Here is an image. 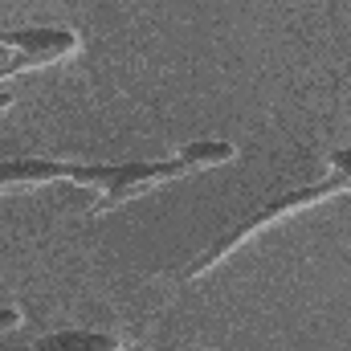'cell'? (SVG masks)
<instances>
[{
    "instance_id": "277c9868",
    "label": "cell",
    "mask_w": 351,
    "mask_h": 351,
    "mask_svg": "<svg viewBox=\"0 0 351 351\" xmlns=\"http://www.w3.org/2000/svg\"><path fill=\"white\" fill-rule=\"evenodd\" d=\"M114 176V164H66V160H0V192L33 188V184H53V180H74V184H98L106 188Z\"/></svg>"
},
{
    "instance_id": "8992f818",
    "label": "cell",
    "mask_w": 351,
    "mask_h": 351,
    "mask_svg": "<svg viewBox=\"0 0 351 351\" xmlns=\"http://www.w3.org/2000/svg\"><path fill=\"white\" fill-rule=\"evenodd\" d=\"M21 327V311L16 306H0V335L4 331H16Z\"/></svg>"
},
{
    "instance_id": "7a4b0ae2",
    "label": "cell",
    "mask_w": 351,
    "mask_h": 351,
    "mask_svg": "<svg viewBox=\"0 0 351 351\" xmlns=\"http://www.w3.org/2000/svg\"><path fill=\"white\" fill-rule=\"evenodd\" d=\"M229 160H237L233 143H225V139H196V143H184L172 160H127V164H114L110 184L102 188V196H98V204L90 213L102 217V213L135 200L139 192H147L156 184H168V180H180V176H196L204 168H221Z\"/></svg>"
},
{
    "instance_id": "5b68a950",
    "label": "cell",
    "mask_w": 351,
    "mask_h": 351,
    "mask_svg": "<svg viewBox=\"0 0 351 351\" xmlns=\"http://www.w3.org/2000/svg\"><path fill=\"white\" fill-rule=\"evenodd\" d=\"M123 343L102 331H53L33 339V351H119Z\"/></svg>"
},
{
    "instance_id": "3957f363",
    "label": "cell",
    "mask_w": 351,
    "mask_h": 351,
    "mask_svg": "<svg viewBox=\"0 0 351 351\" xmlns=\"http://www.w3.org/2000/svg\"><path fill=\"white\" fill-rule=\"evenodd\" d=\"M0 45L12 49V62L0 70V86L25 70H41V66H53L70 53H78V33L66 29V25H33V29H12V33H0Z\"/></svg>"
},
{
    "instance_id": "52a82bcc",
    "label": "cell",
    "mask_w": 351,
    "mask_h": 351,
    "mask_svg": "<svg viewBox=\"0 0 351 351\" xmlns=\"http://www.w3.org/2000/svg\"><path fill=\"white\" fill-rule=\"evenodd\" d=\"M8 106H12V94H8V90L0 86V110H8Z\"/></svg>"
},
{
    "instance_id": "6da1fadb",
    "label": "cell",
    "mask_w": 351,
    "mask_h": 351,
    "mask_svg": "<svg viewBox=\"0 0 351 351\" xmlns=\"http://www.w3.org/2000/svg\"><path fill=\"white\" fill-rule=\"evenodd\" d=\"M339 192H351V147L331 152V172L327 176H319V180H311V184H302V188H290V192H282V196H274V200L258 204L254 213H245V217H241L229 233H221V237L196 258V262L184 265L180 282H196V278H204L217 262H225L241 241H250L254 233H262L265 225L282 221V217L294 213V208H311V204H319V200H331V196H339Z\"/></svg>"
}]
</instances>
